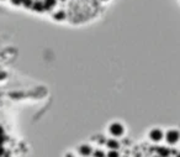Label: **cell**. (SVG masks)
Segmentation results:
<instances>
[{
    "instance_id": "4",
    "label": "cell",
    "mask_w": 180,
    "mask_h": 157,
    "mask_svg": "<svg viewBox=\"0 0 180 157\" xmlns=\"http://www.w3.org/2000/svg\"><path fill=\"white\" fill-rule=\"evenodd\" d=\"M147 137L152 141V142H156V144H161V142L164 141L165 137V131L162 130L159 127H154V129H150L148 131Z\"/></svg>"
},
{
    "instance_id": "1",
    "label": "cell",
    "mask_w": 180,
    "mask_h": 157,
    "mask_svg": "<svg viewBox=\"0 0 180 157\" xmlns=\"http://www.w3.org/2000/svg\"><path fill=\"white\" fill-rule=\"evenodd\" d=\"M170 146L156 144H136L128 137L126 126L120 121L109 124L101 132L80 144L68 157H167Z\"/></svg>"
},
{
    "instance_id": "2",
    "label": "cell",
    "mask_w": 180,
    "mask_h": 157,
    "mask_svg": "<svg viewBox=\"0 0 180 157\" xmlns=\"http://www.w3.org/2000/svg\"><path fill=\"white\" fill-rule=\"evenodd\" d=\"M14 148H15V140L6 121L0 116V157H12Z\"/></svg>"
},
{
    "instance_id": "3",
    "label": "cell",
    "mask_w": 180,
    "mask_h": 157,
    "mask_svg": "<svg viewBox=\"0 0 180 157\" xmlns=\"http://www.w3.org/2000/svg\"><path fill=\"white\" fill-rule=\"evenodd\" d=\"M165 144L169 146H176L180 142V131L176 129H169L165 131V137H164Z\"/></svg>"
}]
</instances>
